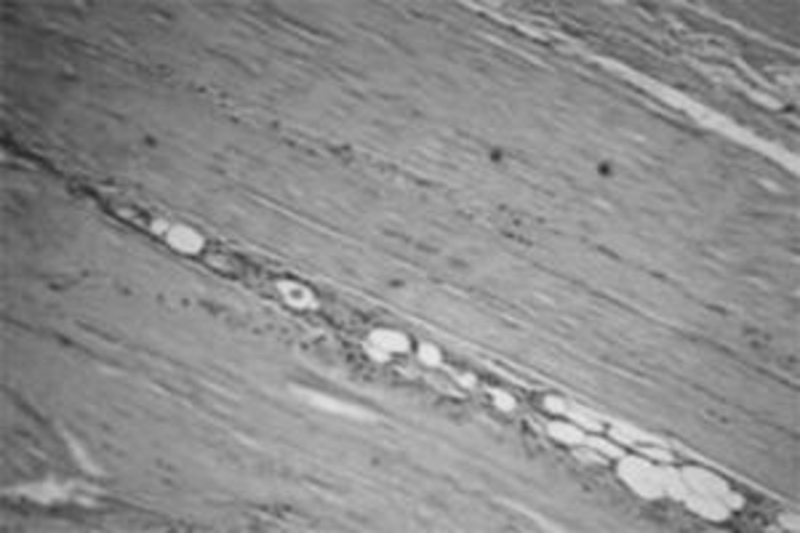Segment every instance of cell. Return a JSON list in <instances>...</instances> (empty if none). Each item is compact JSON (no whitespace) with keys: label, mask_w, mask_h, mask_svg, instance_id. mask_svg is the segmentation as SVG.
<instances>
[{"label":"cell","mask_w":800,"mask_h":533,"mask_svg":"<svg viewBox=\"0 0 800 533\" xmlns=\"http://www.w3.org/2000/svg\"><path fill=\"white\" fill-rule=\"evenodd\" d=\"M488 400H491V405L497 408L499 413H515L518 411V397L513 395V392H507V389H488Z\"/></svg>","instance_id":"7c38bea8"},{"label":"cell","mask_w":800,"mask_h":533,"mask_svg":"<svg viewBox=\"0 0 800 533\" xmlns=\"http://www.w3.org/2000/svg\"><path fill=\"white\" fill-rule=\"evenodd\" d=\"M683 504H686L694 515H699V518H704V520H712V523H725V520H731V515H734V512H731L720 499H712V496L686 493Z\"/></svg>","instance_id":"52a82bcc"},{"label":"cell","mask_w":800,"mask_h":533,"mask_svg":"<svg viewBox=\"0 0 800 533\" xmlns=\"http://www.w3.org/2000/svg\"><path fill=\"white\" fill-rule=\"evenodd\" d=\"M451 379L456 381L459 387H465V389H475V387H478V379H475L472 373H459V371H456V373H451Z\"/></svg>","instance_id":"e0dca14e"},{"label":"cell","mask_w":800,"mask_h":533,"mask_svg":"<svg viewBox=\"0 0 800 533\" xmlns=\"http://www.w3.org/2000/svg\"><path fill=\"white\" fill-rule=\"evenodd\" d=\"M168 227H171L168 219H150V224H147V229H150L152 235H158L160 240H163V235L168 232Z\"/></svg>","instance_id":"2e32d148"},{"label":"cell","mask_w":800,"mask_h":533,"mask_svg":"<svg viewBox=\"0 0 800 533\" xmlns=\"http://www.w3.org/2000/svg\"><path fill=\"white\" fill-rule=\"evenodd\" d=\"M416 360L422 363V368H443L446 355H443V350H440L438 344H432V341H422V344L416 347Z\"/></svg>","instance_id":"9c48e42d"},{"label":"cell","mask_w":800,"mask_h":533,"mask_svg":"<svg viewBox=\"0 0 800 533\" xmlns=\"http://www.w3.org/2000/svg\"><path fill=\"white\" fill-rule=\"evenodd\" d=\"M275 293L280 296L283 304L291 307V309H299V312L317 309V304H320L315 288H310L304 280H296V277H278L275 280Z\"/></svg>","instance_id":"5b68a950"},{"label":"cell","mask_w":800,"mask_h":533,"mask_svg":"<svg viewBox=\"0 0 800 533\" xmlns=\"http://www.w3.org/2000/svg\"><path fill=\"white\" fill-rule=\"evenodd\" d=\"M19 493H30L35 502L48 504V502H64V490L54 483H45V486H35V488H22Z\"/></svg>","instance_id":"8fae6325"},{"label":"cell","mask_w":800,"mask_h":533,"mask_svg":"<svg viewBox=\"0 0 800 533\" xmlns=\"http://www.w3.org/2000/svg\"><path fill=\"white\" fill-rule=\"evenodd\" d=\"M566 416L574 422V424H579L584 432H601L603 429V422L595 416V413L584 411V408H576V405H571L568 403V411H566Z\"/></svg>","instance_id":"30bf717a"},{"label":"cell","mask_w":800,"mask_h":533,"mask_svg":"<svg viewBox=\"0 0 800 533\" xmlns=\"http://www.w3.org/2000/svg\"><path fill=\"white\" fill-rule=\"evenodd\" d=\"M617 474L640 499L656 502V499L667 496L665 480H662V464H654L646 456H630V454L617 456Z\"/></svg>","instance_id":"6da1fadb"},{"label":"cell","mask_w":800,"mask_h":533,"mask_svg":"<svg viewBox=\"0 0 800 533\" xmlns=\"http://www.w3.org/2000/svg\"><path fill=\"white\" fill-rule=\"evenodd\" d=\"M678 470V477L686 493H696V496H712V499H720L728 490H734V486L725 480L723 474L712 472L707 467H699V464H683V467H675Z\"/></svg>","instance_id":"3957f363"},{"label":"cell","mask_w":800,"mask_h":533,"mask_svg":"<svg viewBox=\"0 0 800 533\" xmlns=\"http://www.w3.org/2000/svg\"><path fill=\"white\" fill-rule=\"evenodd\" d=\"M539 405H542V411L550 413V416H566V411H568V400H563V397L558 395H542Z\"/></svg>","instance_id":"5bb4252c"},{"label":"cell","mask_w":800,"mask_h":533,"mask_svg":"<svg viewBox=\"0 0 800 533\" xmlns=\"http://www.w3.org/2000/svg\"><path fill=\"white\" fill-rule=\"evenodd\" d=\"M800 520H798V515H779V525H782V528H787V531H798L800 525H798Z\"/></svg>","instance_id":"ac0fdd59"},{"label":"cell","mask_w":800,"mask_h":533,"mask_svg":"<svg viewBox=\"0 0 800 533\" xmlns=\"http://www.w3.org/2000/svg\"><path fill=\"white\" fill-rule=\"evenodd\" d=\"M163 243L176 251L181 256H200L206 251V235L200 232L193 224H184V222H171L168 232L163 235Z\"/></svg>","instance_id":"277c9868"},{"label":"cell","mask_w":800,"mask_h":533,"mask_svg":"<svg viewBox=\"0 0 800 533\" xmlns=\"http://www.w3.org/2000/svg\"><path fill=\"white\" fill-rule=\"evenodd\" d=\"M363 350H365V355L374 360V363H390L393 357H406V355H411V350H414V341H411V336L406 334V331H400V328H374L371 334L365 336V341H363Z\"/></svg>","instance_id":"7a4b0ae2"},{"label":"cell","mask_w":800,"mask_h":533,"mask_svg":"<svg viewBox=\"0 0 800 533\" xmlns=\"http://www.w3.org/2000/svg\"><path fill=\"white\" fill-rule=\"evenodd\" d=\"M640 451V456H646L654 464H675V456L667 451V448H656L654 442H643V445H635Z\"/></svg>","instance_id":"4fadbf2b"},{"label":"cell","mask_w":800,"mask_h":533,"mask_svg":"<svg viewBox=\"0 0 800 533\" xmlns=\"http://www.w3.org/2000/svg\"><path fill=\"white\" fill-rule=\"evenodd\" d=\"M304 400L315 408H323L329 413H336V416H345V419H352V422H371L374 416L371 411H365L355 403H347V400H336L333 395H323V392H304Z\"/></svg>","instance_id":"8992f818"},{"label":"cell","mask_w":800,"mask_h":533,"mask_svg":"<svg viewBox=\"0 0 800 533\" xmlns=\"http://www.w3.org/2000/svg\"><path fill=\"white\" fill-rule=\"evenodd\" d=\"M547 435H550L552 440L568 445V448H579V445L587 442V432H584L582 426L574 424L571 419H560V416L547 422Z\"/></svg>","instance_id":"ba28073f"},{"label":"cell","mask_w":800,"mask_h":533,"mask_svg":"<svg viewBox=\"0 0 800 533\" xmlns=\"http://www.w3.org/2000/svg\"><path fill=\"white\" fill-rule=\"evenodd\" d=\"M598 171H601V173H611V171H614V168L608 166V163H601V168H598Z\"/></svg>","instance_id":"d6986e66"},{"label":"cell","mask_w":800,"mask_h":533,"mask_svg":"<svg viewBox=\"0 0 800 533\" xmlns=\"http://www.w3.org/2000/svg\"><path fill=\"white\" fill-rule=\"evenodd\" d=\"M67 445H70V448H73V454H75V461H77V464H83V467H86V470H89V472H96V464H93V461H91V458H89V454H86V451H83V448H77L75 438H70V435H67Z\"/></svg>","instance_id":"9a60e30c"}]
</instances>
